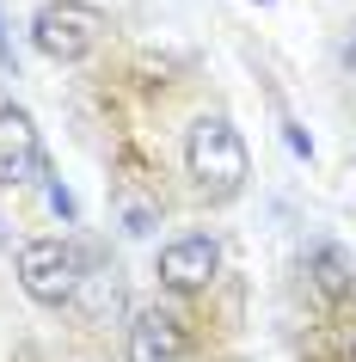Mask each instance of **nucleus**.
Masks as SVG:
<instances>
[{
    "mask_svg": "<svg viewBox=\"0 0 356 362\" xmlns=\"http://www.w3.org/2000/svg\"><path fill=\"white\" fill-rule=\"evenodd\" d=\"M215 270H222V246L209 240V233H185V240H172L160 246V283L172 295H197V288L215 283Z\"/></svg>",
    "mask_w": 356,
    "mask_h": 362,
    "instance_id": "4",
    "label": "nucleus"
},
{
    "mask_svg": "<svg viewBox=\"0 0 356 362\" xmlns=\"http://www.w3.org/2000/svg\"><path fill=\"white\" fill-rule=\"evenodd\" d=\"M344 68H356V37H350V43H344Z\"/></svg>",
    "mask_w": 356,
    "mask_h": 362,
    "instance_id": "11",
    "label": "nucleus"
},
{
    "mask_svg": "<svg viewBox=\"0 0 356 362\" xmlns=\"http://www.w3.org/2000/svg\"><path fill=\"white\" fill-rule=\"evenodd\" d=\"M185 160H190L197 191L215 197V203L240 197L246 172H252V160H246V141H240V129H234L227 117H197V123H190V135H185Z\"/></svg>",
    "mask_w": 356,
    "mask_h": 362,
    "instance_id": "1",
    "label": "nucleus"
},
{
    "mask_svg": "<svg viewBox=\"0 0 356 362\" xmlns=\"http://www.w3.org/2000/svg\"><path fill=\"white\" fill-rule=\"evenodd\" d=\"M38 178H43V197H50V209H56L62 221H74V215H80V203H74V191H68V185H62L56 172H38Z\"/></svg>",
    "mask_w": 356,
    "mask_h": 362,
    "instance_id": "10",
    "label": "nucleus"
},
{
    "mask_svg": "<svg viewBox=\"0 0 356 362\" xmlns=\"http://www.w3.org/2000/svg\"><path fill=\"white\" fill-rule=\"evenodd\" d=\"M117 215H123V233H154V221H160V209L142 203L135 191H117Z\"/></svg>",
    "mask_w": 356,
    "mask_h": 362,
    "instance_id": "9",
    "label": "nucleus"
},
{
    "mask_svg": "<svg viewBox=\"0 0 356 362\" xmlns=\"http://www.w3.org/2000/svg\"><path fill=\"white\" fill-rule=\"evenodd\" d=\"M98 37H105V13H98L93 0H50V6H38V19H31V43L50 62L93 56Z\"/></svg>",
    "mask_w": 356,
    "mask_h": 362,
    "instance_id": "2",
    "label": "nucleus"
},
{
    "mask_svg": "<svg viewBox=\"0 0 356 362\" xmlns=\"http://www.w3.org/2000/svg\"><path fill=\"white\" fill-rule=\"evenodd\" d=\"M185 356V325L166 307H142L130 325V362H178Z\"/></svg>",
    "mask_w": 356,
    "mask_h": 362,
    "instance_id": "6",
    "label": "nucleus"
},
{
    "mask_svg": "<svg viewBox=\"0 0 356 362\" xmlns=\"http://www.w3.org/2000/svg\"><path fill=\"white\" fill-rule=\"evenodd\" d=\"M307 283L326 295V301H350L356 295V264L344 246H314L307 252Z\"/></svg>",
    "mask_w": 356,
    "mask_h": 362,
    "instance_id": "8",
    "label": "nucleus"
},
{
    "mask_svg": "<svg viewBox=\"0 0 356 362\" xmlns=\"http://www.w3.org/2000/svg\"><path fill=\"white\" fill-rule=\"evenodd\" d=\"M80 276H86V258L68 240H25L19 246V283H25L31 301H43V307L74 301Z\"/></svg>",
    "mask_w": 356,
    "mask_h": 362,
    "instance_id": "3",
    "label": "nucleus"
},
{
    "mask_svg": "<svg viewBox=\"0 0 356 362\" xmlns=\"http://www.w3.org/2000/svg\"><path fill=\"white\" fill-rule=\"evenodd\" d=\"M43 172L38 123L25 105H0V185H31Z\"/></svg>",
    "mask_w": 356,
    "mask_h": 362,
    "instance_id": "5",
    "label": "nucleus"
},
{
    "mask_svg": "<svg viewBox=\"0 0 356 362\" xmlns=\"http://www.w3.org/2000/svg\"><path fill=\"white\" fill-rule=\"evenodd\" d=\"M350 362H356V350H350Z\"/></svg>",
    "mask_w": 356,
    "mask_h": 362,
    "instance_id": "12",
    "label": "nucleus"
},
{
    "mask_svg": "<svg viewBox=\"0 0 356 362\" xmlns=\"http://www.w3.org/2000/svg\"><path fill=\"white\" fill-rule=\"evenodd\" d=\"M74 307H80L86 325H117V313H123V276L111 264H86V276L74 288Z\"/></svg>",
    "mask_w": 356,
    "mask_h": 362,
    "instance_id": "7",
    "label": "nucleus"
}]
</instances>
